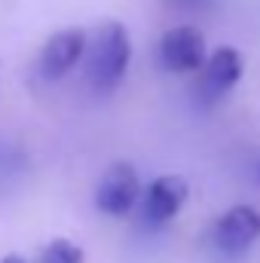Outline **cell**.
<instances>
[{
  "instance_id": "obj_1",
  "label": "cell",
  "mask_w": 260,
  "mask_h": 263,
  "mask_svg": "<svg viewBox=\"0 0 260 263\" xmlns=\"http://www.w3.org/2000/svg\"><path fill=\"white\" fill-rule=\"evenodd\" d=\"M86 80L98 95L114 92L132 65V37L126 25L120 22H101L95 37L86 43Z\"/></svg>"
},
{
  "instance_id": "obj_2",
  "label": "cell",
  "mask_w": 260,
  "mask_h": 263,
  "mask_svg": "<svg viewBox=\"0 0 260 263\" xmlns=\"http://www.w3.org/2000/svg\"><path fill=\"white\" fill-rule=\"evenodd\" d=\"M242 55L233 49V46H220L214 49L202 67H199V80H196V101L202 107H214L217 101H224L233 86L242 80Z\"/></svg>"
},
{
  "instance_id": "obj_3",
  "label": "cell",
  "mask_w": 260,
  "mask_h": 263,
  "mask_svg": "<svg viewBox=\"0 0 260 263\" xmlns=\"http://www.w3.org/2000/svg\"><path fill=\"white\" fill-rule=\"evenodd\" d=\"M260 239V211L251 205H233L211 227V245L220 254H242Z\"/></svg>"
},
{
  "instance_id": "obj_4",
  "label": "cell",
  "mask_w": 260,
  "mask_h": 263,
  "mask_svg": "<svg viewBox=\"0 0 260 263\" xmlns=\"http://www.w3.org/2000/svg\"><path fill=\"white\" fill-rule=\"evenodd\" d=\"M205 59H208L205 37L193 25L169 28L162 34V40H159V62L172 73H196Z\"/></svg>"
},
{
  "instance_id": "obj_5",
  "label": "cell",
  "mask_w": 260,
  "mask_h": 263,
  "mask_svg": "<svg viewBox=\"0 0 260 263\" xmlns=\"http://www.w3.org/2000/svg\"><path fill=\"white\" fill-rule=\"evenodd\" d=\"M86 43H89V34L83 28H65V31L52 34L43 43L40 55H37L40 77L43 80H62V77H67L77 67V62L86 55Z\"/></svg>"
},
{
  "instance_id": "obj_6",
  "label": "cell",
  "mask_w": 260,
  "mask_h": 263,
  "mask_svg": "<svg viewBox=\"0 0 260 263\" xmlns=\"http://www.w3.org/2000/svg\"><path fill=\"white\" fill-rule=\"evenodd\" d=\"M141 199V181H138V172L132 168L129 162H117L104 172L98 190H95V205L98 211L110 214V217H123L129 214L132 208L138 205Z\"/></svg>"
},
{
  "instance_id": "obj_7",
  "label": "cell",
  "mask_w": 260,
  "mask_h": 263,
  "mask_svg": "<svg viewBox=\"0 0 260 263\" xmlns=\"http://www.w3.org/2000/svg\"><path fill=\"white\" fill-rule=\"evenodd\" d=\"M187 181L181 175H159L150 181L147 190H141V217L150 227L169 223L187 202Z\"/></svg>"
},
{
  "instance_id": "obj_8",
  "label": "cell",
  "mask_w": 260,
  "mask_h": 263,
  "mask_svg": "<svg viewBox=\"0 0 260 263\" xmlns=\"http://www.w3.org/2000/svg\"><path fill=\"white\" fill-rule=\"evenodd\" d=\"M40 263H83V248L67 242V239H52L43 248Z\"/></svg>"
},
{
  "instance_id": "obj_9",
  "label": "cell",
  "mask_w": 260,
  "mask_h": 263,
  "mask_svg": "<svg viewBox=\"0 0 260 263\" xmlns=\"http://www.w3.org/2000/svg\"><path fill=\"white\" fill-rule=\"evenodd\" d=\"M251 178L260 184V153H254V159H251Z\"/></svg>"
},
{
  "instance_id": "obj_10",
  "label": "cell",
  "mask_w": 260,
  "mask_h": 263,
  "mask_svg": "<svg viewBox=\"0 0 260 263\" xmlns=\"http://www.w3.org/2000/svg\"><path fill=\"white\" fill-rule=\"evenodd\" d=\"M178 3H184V6H205V3H211V0H178Z\"/></svg>"
},
{
  "instance_id": "obj_11",
  "label": "cell",
  "mask_w": 260,
  "mask_h": 263,
  "mask_svg": "<svg viewBox=\"0 0 260 263\" xmlns=\"http://www.w3.org/2000/svg\"><path fill=\"white\" fill-rule=\"evenodd\" d=\"M0 263H25V260H22L18 254H9V257H3V260H0Z\"/></svg>"
}]
</instances>
